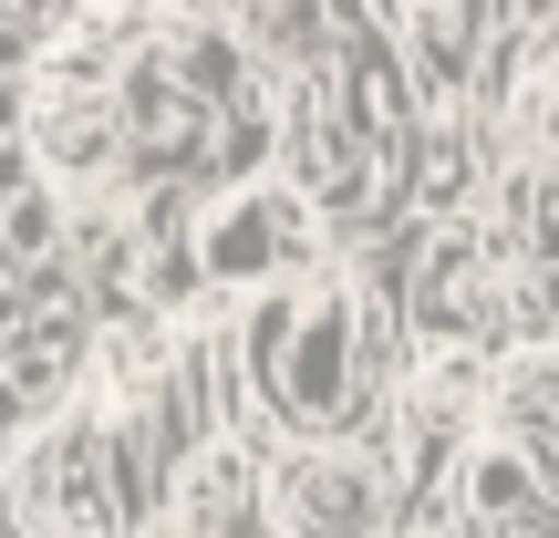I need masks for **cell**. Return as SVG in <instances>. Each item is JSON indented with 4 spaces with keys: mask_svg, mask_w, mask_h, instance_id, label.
Segmentation results:
<instances>
[{
    "mask_svg": "<svg viewBox=\"0 0 559 538\" xmlns=\"http://www.w3.org/2000/svg\"><path fill=\"white\" fill-rule=\"evenodd\" d=\"M321 249V218L300 187H228L218 207L198 218V260H207V290H280V279H300Z\"/></svg>",
    "mask_w": 559,
    "mask_h": 538,
    "instance_id": "6da1fadb",
    "label": "cell"
},
{
    "mask_svg": "<svg viewBox=\"0 0 559 538\" xmlns=\"http://www.w3.org/2000/svg\"><path fill=\"white\" fill-rule=\"evenodd\" d=\"M270 518H280V538H383L394 528V498H383V477L362 456L300 445V456L270 466Z\"/></svg>",
    "mask_w": 559,
    "mask_h": 538,
    "instance_id": "7a4b0ae2",
    "label": "cell"
},
{
    "mask_svg": "<svg viewBox=\"0 0 559 538\" xmlns=\"http://www.w3.org/2000/svg\"><path fill=\"white\" fill-rule=\"evenodd\" d=\"M415 311H425V332H436V352H477V362L519 332V290L498 279V260H487L477 239H445L436 260H425Z\"/></svg>",
    "mask_w": 559,
    "mask_h": 538,
    "instance_id": "3957f363",
    "label": "cell"
},
{
    "mask_svg": "<svg viewBox=\"0 0 559 538\" xmlns=\"http://www.w3.org/2000/svg\"><path fill=\"white\" fill-rule=\"evenodd\" d=\"M456 498H466V528L477 538H559V507H549V477L519 435H477L456 456Z\"/></svg>",
    "mask_w": 559,
    "mask_h": 538,
    "instance_id": "277c9868",
    "label": "cell"
},
{
    "mask_svg": "<svg viewBox=\"0 0 559 538\" xmlns=\"http://www.w3.org/2000/svg\"><path fill=\"white\" fill-rule=\"evenodd\" d=\"M124 104L115 94H32V156L52 166V187H104L124 166Z\"/></svg>",
    "mask_w": 559,
    "mask_h": 538,
    "instance_id": "5b68a950",
    "label": "cell"
},
{
    "mask_svg": "<svg viewBox=\"0 0 559 538\" xmlns=\"http://www.w3.org/2000/svg\"><path fill=\"white\" fill-rule=\"evenodd\" d=\"M466 166H477V145L445 124V135H425V166H415V207L425 218H445V207H466Z\"/></svg>",
    "mask_w": 559,
    "mask_h": 538,
    "instance_id": "8992f818",
    "label": "cell"
},
{
    "mask_svg": "<svg viewBox=\"0 0 559 538\" xmlns=\"http://www.w3.org/2000/svg\"><path fill=\"white\" fill-rule=\"evenodd\" d=\"M0 239H11V260H41V249L62 239V198H52V187H41V198L0 207Z\"/></svg>",
    "mask_w": 559,
    "mask_h": 538,
    "instance_id": "52a82bcc",
    "label": "cell"
},
{
    "mask_svg": "<svg viewBox=\"0 0 559 538\" xmlns=\"http://www.w3.org/2000/svg\"><path fill=\"white\" fill-rule=\"evenodd\" d=\"M539 145H549V166H559V73L539 83Z\"/></svg>",
    "mask_w": 559,
    "mask_h": 538,
    "instance_id": "ba28073f",
    "label": "cell"
},
{
    "mask_svg": "<svg viewBox=\"0 0 559 538\" xmlns=\"http://www.w3.org/2000/svg\"><path fill=\"white\" fill-rule=\"evenodd\" d=\"M0 477H11V456H0Z\"/></svg>",
    "mask_w": 559,
    "mask_h": 538,
    "instance_id": "9c48e42d",
    "label": "cell"
}]
</instances>
